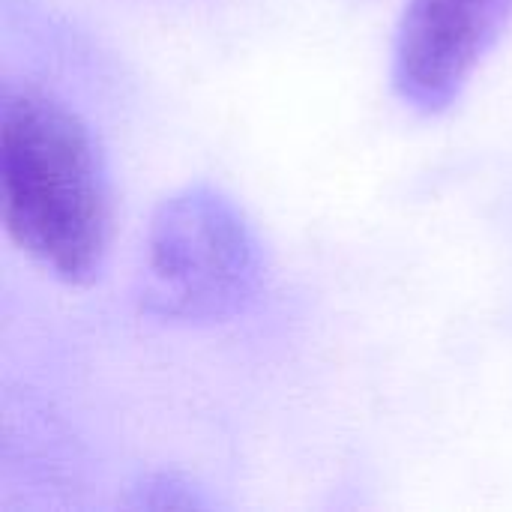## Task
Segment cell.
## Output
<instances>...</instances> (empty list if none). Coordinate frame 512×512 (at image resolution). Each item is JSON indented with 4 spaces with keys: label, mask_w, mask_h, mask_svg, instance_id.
<instances>
[{
    "label": "cell",
    "mask_w": 512,
    "mask_h": 512,
    "mask_svg": "<svg viewBox=\"0 0 512 512\" xmlns=\"http://www.w3.org/2000/svg\"><path fill=\"white\" fill-rule=\"evenodd\" d=\"M267 264L246 213L207 183L183 186L150 216L141 306L165 321L213 324L246 312Z\"/></svg>",
    "instance_id": "2"
},
{
    "label": "cell",
    "mask_w": 512,
    "mask_h": 512,
    "mask_svg": "<svg viewBox=\"0 0 512 512\" xmlns=\"http://www.w3.org/2000/svg\"><path fill=\"white\" fill-rule=\"evenodd\" d=\"M512 18V0H408L393 48V87L423 114L447 111Z\"/></svg>",
    "instance_id": "3"
},
{
    "label": "cell",
    "mask_w": 512,
    "mask_h": 512,
    "mask_svg": "<svg viewBox=\"0 0 512 512\" xmlns=\"http://www.w3.org/2000/svg\"><path fill=\"white\" fill-rule=\"evenodd\" d=\"M0 213L9 237L66 285H87L108 255L111 204L87 123L51 93H0Z\"/></svg>",
    "instance_id": "1"
},
{
    "label": "cell",
    "mask_w": 512,
    "mask_h": 512,
    "mask_svg": "<svg viewBox=\"0 0 512 512\" xmlns=\"http://www.w3.org/2000/svg\"><path fill=\"white\" fill-rule=\"evenodd\" d=\"M135 507H147V510H192V507H204V498H198V492L168 474L150 477L144 480V486L138 489V501Z\"/></svg>",
    "instance_id": "4"
}]
</instances>
